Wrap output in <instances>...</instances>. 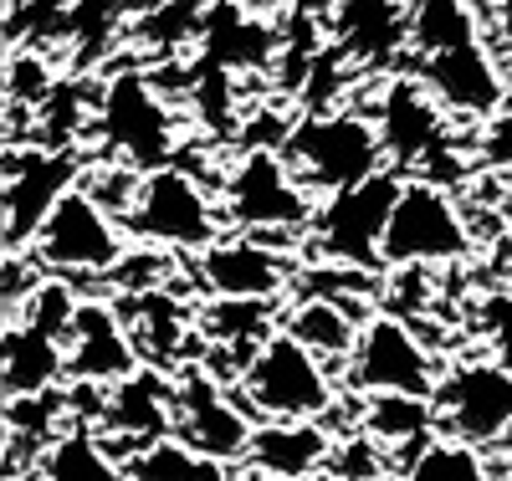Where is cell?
<instances>
[{"label": "cell", "instance_id": "obj_1", "mask_svg": "<svg viewBox=\"0 0 512 481\" xmlns=\"http://www.w3.org/2000/svg\"><path fill=\"white\" fill-rule=\"evenodd\" d=\"M282 154L292 164V174L318 195H338V190H354L374 174H384V139H379V123L364 113H313L303 123L287 128Z\"/></svg>", "mask_w": 512, "mask_h": 481}, {"label": "cell", "instance_id": "obj_2", "mask_svg": "<svg viewBox=\"0 0 512 481\" xmlns=\"http://www.w3.org/2000/svg\"><path fill=\"white\" fill-rule=\"evenodd\" d=\"M241 405L262 420H323L333 384L313 348L282 328L256 348L251 369L241 374Z\"/></svg>", "mask_w": 512, "mask_h": 481}, {"label": "cell", "instance_id": "obj_3", "mask_svg": "<svg viewBox=\"0 0 512 481\" xmlns=\"http://www.w3.org/2000/svg\"><path fill=\"white\" fill-rule=\"evenodd\" d=\"M123 231L128 226L118 215L77 185L52 205L47 221H41L31 256L47 277H77V272L98 277V272H113L123 261Z\"/></svg>", "mask_w": 512, "mask_h": 481}, {"label": "cell", "instance_id": "obj_4", "mask_svg": "<svg viewBox=\"0 0 512 481\" xmlns=\"http://www.w3.org/2000/svg\"><path fill=\"white\" fill-rule=\"evenodd\" d=\"M221 205L231 215V226H246L251 236L303 231L318 221L313 190L292 174L282 149H246L221 185Z\"/></svg>", "mask_w": 512, "mask_h": 481}, {"label": "cell", "instance_id": "obj_5", "mask_svg": "<svg viewBox=\"0 0 512 481\" xmlns=\"http://www.w3.org/2000/svg\"><path fill=\"white\" fill-rule=\"evenodd\" d=\"M93 123H98V139L108 144V154L144 174L164 169L169 154H175V113L154 93V82L134 67L108 77V87L98 93V108H93Z\"/></svg>", "mask_w": 512, "mask_h": 481}, {"label": "cell", "instance_id": "obj_6", "mask_svg": "<svg viewBox=\"0 0 512 481\" xmlns=\"http://www.w3.org/2000/svg\"><path fill=\"white\" fill-rule=\"evenodd\" d=\"M472 251L456 200L436 180H405L384 226V267H446Z\"/></svg>", "mask_w": 512, "mask_h": 481}, {"label": "cell", "instance_id": "obj_7", "mask_svg": "<svg viewBox=\"0 0 512 481\" xmlns=\"http://www.w3.org/2000/svg\"><path fill=\"white\" fill-rule=\"evenodd\" d=\"M123 226L134 231L144 246H169V251H205L216 236V205L200 190L195 174L164 164V169H149L144 185H139V200L134 210L123 215Z\"/></svg>", "mask_w": 512, "mask_h": 481}, {"label": "cell", "instance_id": "obj_8", "mask_svg": "<svg viewBox=\"0 0 512 481\" xmlns=\"http://www.w3.org/2000/svg\"><path fill=\"white\" fill-rule=\"evenodd\" d=\"M349 379L364 395H410V400H436V384H441L431 348L410 333V323L390 313H374L359 323Z\"/></svg>", "mask_w": 512, "mask_h": 481}, {"label": "cell", "instance_id": "obj_9", "mask_svg": "<svg viewBox=\"0 0 512 481\" xmlns=\"http://www.w3.org/2000/svg\"><path fill=\"white\" fill-rule=\"evenodd\" d=\"M395 174H374V180L328 195V205L318 210V251H328L344 267H384V226H390V210L400 200Z\"/></svg>", "mask_w": 512, "mask_h": 481}, {"label": "cell", "instance_id": "obj_10", "mask_svg": "<svg viewBox=\"0 0 512 481\" xmlns=\"http://www.w3.org/2000/svg\"><path fill=\"white\" fill-rule=\"evenodd\" d=\"M436 420L466 446H492L512 430V364H456L436 384Z\"/></svg>", "mask_w": 512, "mask_h": 481}, {"label": "cell", "instance_id": "obj_11", "mask_svg": "<svg viewBox=\"0 0 512 481\" xmlns=\"http://www.w3.org/2000/svg\"><path fill=\"white\" fill-rule=\"evenodd\" d=\"M251 430L256 425L246 420V405L226 395L221 379H210L205 369H190L175 379V435L185 446L216 461H246Z\"/></svg>", "mask_w": 512, "mask_h": 481}, {"label": "cell", "instance_id": "obj_12", "mask_svg": "<svg viewBox=\"0 0 512 481\" xmlns=\"http://www.w3.org/2000/svg\"><path fill=\"white\" fill-rule=\"evenodd\" d=\"M6 169H11L6 174V251H16V246L36 241V231L52 215V205L67 190H77L82 180H77L72 149H31V154H21V164L11 154Z\"/></svg>", "mask_w": 512, "mask_h": 481}, {"label": "cell", "instance_id": "obj_13", "mask_svg": "<svg viewBox=\"0 0 512 481\" xmlns=\"http://www.w3.org/2000/svg\"><path fill=\"white\" fill-rule=\"evenodd\" d=\"M415 77L431 87V98L456 118H492L507 98V82H502V72H497V62H492V52L482 47V41L420 57Z\"/></svg>", "mask_w": 512, "mask_h": 481}, {"label": "cell", "instance_id": "obj_14", "mask_svg": "<svg viewBox=\"0 0 512 481\" xmlns=\"http://www.w3.org/2000/svg\"><path fill=\"white\" fill-rule=\"evenodd\" d=\"M139 343L128 333V323L108 308V302H82L77 323L67 333V379L77 384H118L139 364Z\"/></svg>", "mask_w": 512, "mask_h": 481}, {"label": "cell", "instance_id": "obj_15", "mask_svg": "<svg viewBox=\"0 0 512 481\" xmlns=\"http://www.w3.org/2000/svg\"><path fill=\"white\" fill-rule=\"evenodd\" d=\"M333 47L359 67H384L410 47V0H333Z\"/></svg>", "mask_w": 512, "mask_h": 481}, {"label": "cell", "instance_id": "obj_16", "mask_svg": "<svg viewBox=\"0 0 512 481\" xmlns=\"http://www.w3.org/2000/svg\"><path fill=\"white\" fill-rule=\"evenodd\" d=\"M98 430L128 435L134 451L175 435V379H169L164 369H154V364H144L128 379L108 384V405H103Z\"/></svg>", "mask_w": 512, "mask_h": 481}, {"label": "cell", "instance_id": "obj_17", "mask_svg": "<svg viewBox=\"0 0 512 481\" xmlns=\"http://www.w3.org/2000/svg\"><path fill=\"white\" fill-rule=\"evenodd\" d=\"M374 123H379V139L390 149V159L400 164H420L441 149V134H446V108L431 98V87L420 77H400L384 87V98L374 108Z\"/></svg>", "mask_w": 512, "mask_h": 481}, {"label": "cell", "instance_id": "obj_18", "mask_svg": "<svg viewBox=\"0 0 512 481\" xmlns=\"http://www.w3.org/2000/svg\"><path fill=\"white\" fill-rule=\"evenodd\" d=\"M333 456V435L318 420H262L251 430L246 466L262 481H303Z\"/></svg>", "mask_w": 512, "mask_h": 481}, {"label": "cell", "instance_id": "obj_19", "mask_svg": "<svg viewBox=\"0 0 512 481\" xmlns=\"http://www.w3.org/2000/svg\"><path fill=\"white\" fill-rule=\"evenodd\" d=\"M200 282L216 297H267L272 302L287 287V261L256 236L210 241L200 251Z\"/></svg>", "mask_w": 512, "mask_h": 481}, {"label": "cell", "instance_id": "obj_20", "mask_svg": "<svg viewBox=\"0 0 512 481\" xmlns=\"http://www.w3.org/2000/svg\"><path fill=\"white\" fill-rule=\"evenodd\" d=\"M0 374H6V405L31 400V395H52L67 379V338L36 328V323H6Z\"/></svg>", "mask_w": 512, "mask_h": 481}, {"label": "cell", "instance_id": "obj_21", "mask_svg": "<svg viewBox=\"0 0 512 481\" xmlns=\"http://www.w3.org/2000/svg\"><path fill=\"white\" fill-rule=\"evenodd\" d=\"M36 481H128V471L93 425H72L41 446Z\"/></svg>", "mask_w": 512, "mask_h": 481}, {"label": "cell", "instance_id": "obj_22", "mask_svg": "<svg viewBox=\"0 0 512 481\" xmlns=\"http://www.w3.org/2000/svg\"><path fill=\"white\" fill-rule=\"evenodd\" d=\"M200 41H205L210 62H216L221 72H231V67H267V57H272V31L256 21L246 6H236V0H216V6L205 11Z\"/></svg>", "mask_w": 512, "mask_h": 481}, {"label": "cell", "instance_id": "obj_23", "mask_svg": "<svg viewBox=\"0 0 512 481\" xmlns=\"http://www.w3.org/2000/svg\"><path fill=\"white\" fill-rule=\"evenodd\" d=\"M123 323H128V333H134V343H139V354H144L154 369H164L169 354H180V343H185V333H190V313H185L164 287H154V292H128V318H123Z\"/></svg>", "mask_w": 512, "mask_h": 481}, {"label": "cell", "instance_id": "obj_24", "mask_svg": "<svg viewBox=\"0 0 512 481\" xmlns=\"http://www.w3.org/2000/svg\"><path fill=\"white\" fill-rule=\"evenodd\" d=\"M466 41H482L477 0H410V47L415 57H436Z\"/></svg>", "mask_w": 512, "mask_h": 481}, {"label": "cell", "instance_id": "obj_25", "mask_svg": "<svg viewBox=\"0 0 512 481\" xmlns=\"http://www.w3.org/2000/svg\"><path fill=\"white\" fill-rule=\"evenodd\" d=\"M354 313L359 308L344 297H308L287 313V333L303 338L318 359H338V354H354V338H359Z\"/></svg>", "mask_w": 512, "mask_h": 481}, {"label": "cell", "instance_id": "obj_26", "mask_svg": "<svg viewBox=\"0 0 512 481\" xmlns=\"http://www.w3.org/2000/svg\"><path fill=\"white\" fill-rule=\"evenodd\" d=\"M128 481H231L226 461L216 456H200L195 446H185L180 435H164V441L144 446L123 461Z\"/></svg>", "mask_w": 512, "mask_h": 481}, {"label": "cell", "instance_id": "obj_27", "mask_svg": "<svg viewBox=\"0 0 512 481\" xmlns=\"http://www.w3.org/2000/svg\"><path fill=\"white\" fill-rule=\"evenodd\" d=\"M200 328L210 343L262 348L272 338V308H267V297H216L200 313Z\"/></svg>", "mask_w": 512, "mask_h": 481}, {"label": "cell", "instance_id": "obj_28", "mask_svg": "<svg viewBox=\"0 0 512 481\" xmlns=\"http://www.w3.org/2000/svg\"><path fill=\"white\" fill-rule=\"evenodd\" d=\"M405 481H492L487 461L477 456V446L466 441H425L415 451V461L405 466Z\"/></svg>", "mask_w": 512, "mask_h": 481}, {"label": "cell", "instance_id": "obj_29", "mask_svg": "<svg viewBox=\"0 0 512 481\" xmlns=\"http://www.w3.org/2000/svg\"><path fill=\"white\" fill-rule=\"evenodd\" d=\"M52 93H57V82H52L47 62L31 57V52L11 57V103H16V98H21V103H47Z\"/></svg>", "mask_w": 512, "mask_h": 481}, {"label": "cell", "instance_id": "obj_30", "mask_svg": "<svg viewBox=\"0 0 512 481\" xmlns=\"http://www.w3.org/2000/svg\"><path fill=\"white\" fill-rule=\"evenodd\" d=\"M164 6H175V0H82L77 6V21H144Z\"/></svg>", "mask_w": 512, "mask_h": 481}, {"label": "cell", "instance_id": "obj_31", "mask_svg": "<svg viewBox=\"0 0 512 481\" xmlns=\"http://www.w3.org/2000/svg\"><path fill=\"white\" fill-rule=\"evenodd\" d=\"M492 343H497L502 364H512V297H502L492 308Z\"/></svg>", "mask_w": 512, "mask_h": 481}, {"label": "cell", "instance_id": "obj_32", "mask_svg": "<svg viewBox=\"0 0 512 481\" xmlns=\"http://www.w3.org/2000/svg\"><path fill=\"white\" fill-rule=\"evenodd\" d=\"M477 6H482L487 16H497L502 31H512V0H477Z\"/></svg>", "mask_w": 512, "mask_h": 481}, {"label": "cell", "instance_id": "obj_33", "mask_svg": "<svg viewBox=\"0 0 512 481\" xmlns=\"http://www.w3.org/2000/svg\"><path fill=\"white\" fill-rule=\"evenodd\" d=\"M272 6H308V0H272Z\"/></svg>", "mask_w": 512, "mask_h": 481}, {"label": "cell", "instance_id": "obj_34", "mask_svg": "<svg viewBox=\"0 0 512 481\" xmlns=\"http://www.w3.org/2000/svg\"><path fill=\"white\" fill-rule=\"evenodd\" d=\"M507 215H512V190H507Z\"/></svg>", "mask_w": 512, "mask_h": 481}]
</instances>
